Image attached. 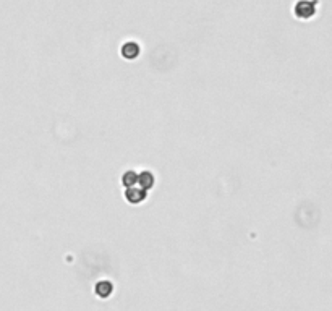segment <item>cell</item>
Here are the masks:
<instances>
[{
    "label": "cell",
    "instance_id": "1",
    "mask_svg": "<svg viewBox=\"0 0 332 311\" xmlns=\"http://www.w3.org/2000/svg\"><path fill=\"white\" fill-rule=\"evenodd\" d=\"M138 54H140V47L135 42H130L123 47V57L126 58H135V57H138Z\"/></svg>",
    "mask_w": 332,
    "mask_h": 311
}]
</instances>
